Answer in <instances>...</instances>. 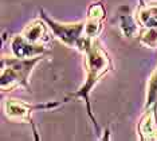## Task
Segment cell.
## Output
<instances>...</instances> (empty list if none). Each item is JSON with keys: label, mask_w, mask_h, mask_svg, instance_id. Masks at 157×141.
<instances>
[{"label": "cell", "mask_w": 157, "mask_h": 141, "mask_svg": "<svg viewBox=\"0 0 157 141\" xmlns=\"http://www.w3.org/2000/svg\"><path fill=\"white\" fill-rule=\"evenodd\" d=\"M40 18L46 22V24L51 28L52 35L59 39L67 47L77 49L78 51L85 53L91 39L85 37V22L78 23H58L51 19L44 10H40Z\"/></svg>", "instance_id": "cell-3"}, {"label": "cell", "mask_w": 157, "mask_h": 141, "mask_svg": "<svg viewBox=\"0 0 157 141\" xmlns=\"http://www.w3.org/2000/svg\"><path fill=\"white\" fill-rule=\"evenodd\" d=\"M102 31V22L94 19H86L85 22V37L89 39H95Z\"/></svg>", "instance_id": "cell-10"}, {"label": "cell", "mask_w": 157, "mask_h": 141, "mask_svg": "<svg viewBox=\"0 0 157 141\" xmlns=\"http://www.w3.org/2000/svg\"><path fill=\"white\" fill-rule=\"evenodd\" d=\"M62 102H47V104H38V105H30L27 102H23L16 98H7L3 102V110H4L6 117L12 122H22V124H30L33 126V131L35 135V139L39 140L38 132L33 124L31 114L36 110L42 109H55L59 108Z\"/></svg>", "instance_id": "cell-5"}, {"label": "cell", "mask_w": 157, "mask_h": 141, "mask_svg": "<svg viewBox=\"0 0 157 141\" xmlns=\"http://www.w3.org/2000/svg\"><path fill=\"white\" fill-rule=\"evenodd\" d=\"M85 66H86V81L85 84L81 86L79 90L74 93H70L66 97L65 101H70V100H75V98H81L86 102V108H87V114L90 117L91 122L95 126V131L99 133V126L97 124V120L93 116L91 112V105H90V93L94 89V86L101 81L102 77H105L113 69V63L110 59L109 54L106 53V50L102 47V45L99 43L97 39H91L89 43L87 49L85 50Z\"/></svg>", "instance_id": "cell-1"}, {"label": "cell", "mask_w": 157, "mask_h": 141, "mask_svg": "<svg viewBox=\"0 0 157 141\" xmlns=\"http://www.w3.org/2000/svg\"><path fill=\"white\" fill-rule=\"evenodd\" d=\"M157 105V69L152 74L148 85V97H146V108Z\"/></svg>", "instance_id": "cell-11"}, {"label": "cell", "mask_w": 157, "mask_h": 141, "mask_svg": "<svg viewBox=\"0 0 157 141\" xmlns=\"http://www.w3.org/2000/svg\"><path fill=\"white\" fill-rule=\"evenodd\" d=\"M43 55L35 58H2V69H0V88L3 92L12 90L22 86L26 90H31L28 85L33 69L43 59Z\"/></svg>", "instance_id": "cell-2"}, {"label": "cell", "mask_w": 157, "mask_h": 141, "mask_svg": "<svg viewBox=\"0 0 157 141\" xmlns=\"http://www.w3.org/2000/svg\"><path fill=\"white\" fill-rule=\"evenodd\" d=\"M120 27L125 37L134 38L140 35V24L136 16L130 14H120Z\"/></svg>", "instance_id": "cell-9"}, {"label": "cell", "mask_w": 157, "mask_h": 141, "mask_svg": "<svg viewBox=\"0 0 157 141\" xmlns=\"http://www.w3.org/2000/svg\"><path fill=\"white\" fill-rule=\"evenodd\" d=\"M157 105L148 106L145 114L142 116L138 124V133L141 140H153L155 133L157 131Z\"/></svg>", "instance_id": "cell-8"}, {"label": "cell", "mask_w": 157, "mask_h": 141, "mask_svg": "<svg viewBox=\"0 0 157 141\" xmlns=\"http://www.w3.org/2000/svg\"><path fill=\"white\" fill-rule=\"evenodd\" d=\"M10 46L13 55L17 58H35V57H46L50 53L43 45H35L28 42L22 34L15 35L10 41Z\"/></svg>", "instance_id": "cell-6"}, {"label": "cell", "mask_w": 157, "mask_h": 141, "mask_svg": "<svg viewBox=\"0 0 157 141\" xmlns=\"http://www.w3.org/2000/svg\"><path fill=\"white\" fill-rule=\"evenodd\" d=\"M46 22L42 20H34L30 24H27L23 28V31L20 34L27 39L28 42L35 43V45H44L51 41V37L47 32V26H46Z\"/></svg>", "instance_id": "cell-7"}, {"label": "cell", "mask_w": 157, "mask_h": 141, "mask_svg": "<svg viewBox=\"0 0 157 141\" xmlns=\"http://www.w3.org/2000/svg\"><path fill=\"white\" fill-rule=\"evenodd\" d=\"M106 16V11L102 3H94L89 7L87 11V18L89 19H94V20H99L102 22Z\"/></svg>", "instance_id": "cell-12"}, {"label": "cell", "mask_w": 157, "mask_h": 141, "mask_svg": "<svg viewBox=\"0 0 157 141\" xmlns=\"http://www.w3.org/2000/svg\"><path fill=\"white\" fill-rule=\"evenodd\" d=\"M140 24V43L149 49L157 47V2L145 3L141 0L134 14Z\"/></svg>", "instance_id": "cell-4"}]
</instances>
